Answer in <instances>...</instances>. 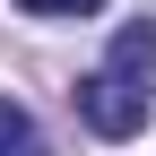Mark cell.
I'll return each instance as SVG.
<instances>
[{"label":"cell","instance_id":"cell-1","mask_svg":"<svg viewBox=\"0 0 156 156\" xmlns=\"http://www.w3.org/2000/svg\"><path fill=\"white\" fill-rule=\"evenodd\" d=\"M78 113H87L95 139H139L147 130V78H122V69L78 78Z\"/></svg>","mask_w":156,"mask_h":156},{"label":"cell","instance_id":"cell-2","mask_svg":"<svg viewBox=\"0 0 156 156\" xmlns=\"http://www.w3.org/2000/svg\"><path fill=\"white\" fill-rule=\"evenodd\" d=\"M104 69H122V78H156V17H130V26L113 35Z\"/></svg>","mask_w":156,"mask_h":156},{"label":"cell","instance_id":"cell-3","mask_svg":"<svg viewBox=\"0 0 156 156\" xmlns=\"http://www.w3.org/2000/svg\"><path fill=\"white\" fill-rule=\"evenodd\" d=\"M0 156H52V147H44V130H35V113L0 104Z\"/></svg>","mask_w":156,"mask_h":156},{"label":"cell","instance_id":"cell-4","mask_svg":"<svg viewBox=\"0 0 156 156\" xmlns=\"http://www.w3.org/2000/svg\"><path fill=\"white\" fill-rule=\"evenodd\" d=\"M26 17H87V9H104V0H17Z\"/></svg>","mask_w":156,"mask_h":156}]
</instances>
